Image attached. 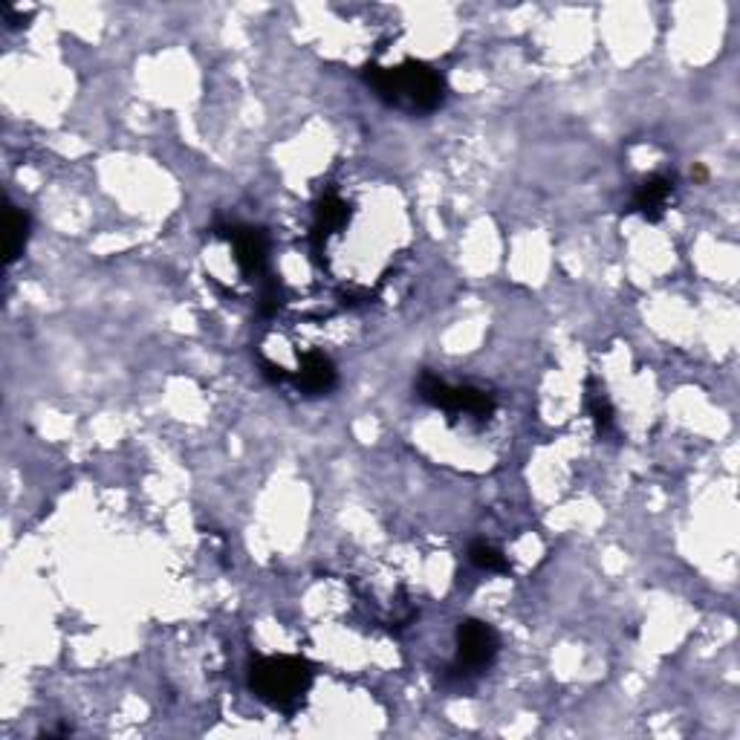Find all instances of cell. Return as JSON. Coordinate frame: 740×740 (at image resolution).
Wrapping results in <instances>:
<instances>
[{"mask_svg":"<svg viewBox=\"0 0 740 740\" xmlns=\"http://www.w3.org/2000/svg\"><path fill=\"white\" fill-rule=\"evenodd\" d=\"M365 81L391 108L409 113H435L446 102V78L423 61H402L400 67L365 70Z\"/></svg>","mask_w":740,"mask_h":740,"instance_id":"obj_1","label":"cell"},{"mask_svg":"<svg viewBox=\"0 0 740 740\" xmlns=\"http://www.w3.org/2000/svg\"><path fill=\"white\" fill-rule=\"evenodd\" d=\"M313 680V665L301 656H264L249 668V689L255 691V698L284 712L304 700Z\"/></svg>","mask_w":740,"mask_h":740,"instance_id":"obj_2","label":"cell"},{"mask_svg":"<svg viewBox=\"0 0 740 740\" xmlns=\"http://www.w3.org/2000/svg\"><path fill=\"white\" fill-rule=\"evenodd\" d=\"M498 651H501V639L489 622L463 619L457 625V656H454L451 674L457 680L475 677L494 663Z\"/></svg>","mask_w":740,"mask_h":740,"instance_id":"obj_3","label":"cell"},{"mask_svg":"<svg viewBox=\"0 0 740 740\" xmlns=\"http://www.w3.org/2000/svg\"><path fill=\"white\" fill-rule=\"evenodd\" d=\"M419 400L435 405V409H443L446 414H468L475 419H489L494 414V400L486 391H477V388H451L446 385L440 376L423 374L417 382Z\"/></svg>","mask_w":740,"mask_h":740,"instance_id":"obj_4","label":"cell"},{"mask_svg":"<svg viewBox=\"0 0 740 740\" xmlns=\"http://www.w3.org/2000/svg\"><path fill=\"white\" fill-rule=\"evenodd\" d=\"M226 238L231 240L240 273L247 275V278L264 275L266 255H269V240H266L264 229H255V226H229Z\"/></svg>","mask_w":740,"mask_h":740,"instance_id":"obj_5","label":"cell"},{"mask_svg":"<svg viewBox=\"0 0 740 740\" xmlns=\"http://www.w3.org/2000/svg\"><path fill=\"white\" fill-rule=\"evenodd\" d=\"M336 382H339V374H336L330 356H324L318 350H310L301 356V367L296 374L298 391L306 397H322V393H330Z\"/></svg>","mask_w":740,"mask_h":740,"instance_id":"obj_6","label":"cell"},{"mask_svg":"<svg viewBox=\"0 0 740 740\" xmlns=\"http://www.w3.org/2000/svg\"><path fill=\"white\" fill-rule=\"evenodd\" d=\"M674 188H677V177L674 174H654L639 183L634 191V212H639L645 221L656 223L665 214V205L672 200Z\"/></svg>","mask_w":740,"mask_h":740,"instance_id":"obj_7","label":"cell"},{"mask_svg":"<svg viewBox=\"0 0 740 740\" xmlns=\"http://www.w3.org/2000/svg\"><path fill=\"white\" fill-rule=\"evenodd\" d=\"M350 217V205L339 195H324L315 203V226H313V249L322 252L324 240L330 238L333 231H339Z\"/></svg>","mask_w":740,"mask_h":740,"instance_id":"obj_8","label":"cell"},{"mask_svg":"<svg viewBox=\"0 0 740 740\" xmlns=\"http://www.w3.org/2000/svg\"><path fill=\"white\" fill-rule=\"evenodd\" d=\"M29 238V214L9 205L7 209V264H15Z\"/></svg>","mask_w":740,"mask_h":740,"instance_id":"obj_9","label":"cell"},{"mask_svg":"<svg viewBox=\"0 0 740 740\" xmlns=\"http://www.w3.org/2000/svg\"><path fill=\"white\" fill-rule=\"evenodd\" d=\"M468 562L475 564L477 570L510 573V562H506V555H503L498 547L486 544V541H477V544H472V550H468Z\"/></svg>","mask_w":740,"mask_h":740,"instance_id":"obj_10","label":"cell"},{"mask_svg":"<svg viewBox=\"0 0 740 740\" xmlns=\"http://www.w3.org/2000/svg\"><path fill=\"white\" fill-rule=\"evenodd\" d=\"M588 411H590V417H593V423H595V428H599V431H611V428H613V405L602 391H590L588 393Z\"/></svg>","mask_w":740,"mask_h":740,"instance_id":"obj_11","label":"cell"},{"mask_svg":"<svg viewBox=\"0 0 740 740\" xmlns=\"http://www.w3.org/2000/svg\"><path fill=\"white\" fill-rule=\"evenodd\" d=\"M264 376L269 379V382H287L290 379V371L281 365H275V362H264Z\"/></svg>","mask_w":740,"mask_h":740,"instance_id":"obj_12","label":"cell"}]
</instances>
